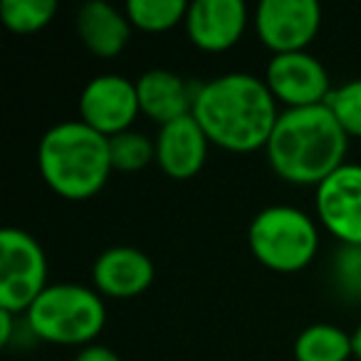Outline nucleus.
<instances>
[{"mask_svg": "<svg viewBox=\"0 0 361 361\" xmlns=\"http://www.w3.org/2000/svg\"><path fill=\"white\" fill-rule=\"evenodd\" d=\"M193 119L208 141L233 154L265 149L280 111L265 80L247 72H228L198 85Z\"/></svg>", "mask_w": 361, "mask_h": 361, "instance_id": "f257e3e1", "label": "nucleus"}, {"mask_svg": "<svg viewBox=\"0 0 361 361\" xmlns=\"http://www.w3.org/2000/svg\"><path fill=\"white\" fill-rule=\"evenodd\" d=\"M349 149V136L326 104L280 111L265 146L272 171L295 186H319L339 166Z\"/></svg>", "mask_w": 361, "mask_h": 361, "instance_id": "f03ea898", "label": "nucleus"}, {"mask_svg": "<svg viewBox=\"0 0 361 361\" xmlns=\"http://www.w3.org/2000/svg\"><path fill=\"white\" fill-rule=\"evenodd\" d=\"M37 169L60 198L87 201L104 188L109 173L114 171L109 139L82 119L60 121L40 139Z\"/></svg>", "mask_w": 361, "mask_h": 361, "instance_id": "7ed1b4c3", "label": "nucleus"}, {"mask_svg": "<svg viewBox=\"0 0 361 361\" xmlns=\"http://www.w3.org/2000/svg\"><path fill=\"white\" fill-rule=\"evenodd\" d=\"M35 339L62 346H90L106 324L99 292L75 282L50 285L25 312Z\"/></svg>", "mask_w": 361, "mask_h": 361, "instance_id": "20e7f679", "label": "nucleus"}, {"mask_svg": "<svg viewBox=\"0 0 361 361\" xmlns=\"http://www.w3.org/2000/svg\"><path fill=\"white\" fill-rule=\"evenodd\" d=\"M247 245L260 265L275 272H300L317 257L319 231L305 211L267 206L247 228Z\"/></svg>", "mask_w": 361, "mask_h": 361, "instance_id": "39448f33", "label": "nucleus"}, {"mask_svg": "<svg viewBox=\"0 0 361 361\" xmlns=\"http://www.w3.org/2000/svg\"><path fill=\"white\" fill-rule=\"evenodd\" d=\"M47 257L42 245L20 228L0 231V310L25 314L47 290Z\"/></svg>", "mask_w": 361, "mask_h": 361, "instance_id": "423d86ee", "label": "nucleus"}, {"mask_svg": "<svg viewBox=\"0 0 361 361\" xmlns=\"http://www.w3.org/2000/svg\"><path fill=\"white\" fill-rule=\"evenodd\" d=\"M255 30L275 55L305 52L322 25L317 0H262L255 11Z\"/></svg>", "mask_w": 361, "mask_h": 361, "instance_id": "0eeeda50", "label": "nucleus"}, {"mask_svg": "<svg viewBox=\"0 0 361 361\" xmlns=\"http://www.w3.org/2000/svg\"><path fill=\"white\" fill-rule=\"evenodd\" d=\"M265 85L277 104H285L287 109L326 104L334 90L326 67L307 50L272 55L265 70Z\"/></svg>", "mask_w": 361, "mask_h": 361, "instance_id": "6e6552de", "label": "nucleus"}, {"mask_svg": "<svg viewBox=\"0 0 361 361\" xmlns=\"http://www.w3.org/2000/svg\"><path fill=\"white\" fill-rule=\"evenodd\" d=\"M141 114L136 82L124 75H97L80 94V119L106 139L129 131Z\"/></svg>", "mask_w": 361, "mask_h": 361, "instance_id": "1a4fd4ad", "label": "nucleus"}, {"mask_svg": "<svg viewBox=\"0 0 361 361\" xmlns=\"http://www.w3.org/2000/svg\"><path fill=\"white\" fill-rule=\"evenodd\" d=\"M317 216L341 245L361 247V166L344 164L317 186Z\"/></svg>", "mask_w": 361, "mask_h": 361, "instance_id": "9d476101", "label": "nucleus"}, {"mask_svg": "<svg viewBox=\"0 0 361 361\" xmlns=\"http://www.w3.org/2000/svg\"><path fill=\"white\" fill-rule=\"evenodd\" d=\"M186 35L203 52H226L238 45L247 27L243 0H193L186 13Z\"/></svg>", "mask_w": 361, "mask_h": 361, "instance_id": "9b49d317", "label": "nucleus"}, {"mask_svg": "<svg viewBox=\"0 0 361 361\" xmlns=\"http://www.w3.org/2000/svg\"><path fill=\"white\" fill-rule=\"evenodd\" d=\"M154 141L156 164L161 166V171L169 178L176 180L193 178L206 164L208 146H211L206 131L193 119V114L159 126V134H156Z\"/></svg>", "mask_w": 361, "mask_h": 361, "instance_id": "f8f14e48", "label": "nucleus"}, {"mask_svg": "<svg viewBox=\"0 0 361 361\" xmlns=\"http://www.w3.org/2000/svg\"><path fill=\"white\" fill-rule=\"evenodd\" d=\"M156 267L144 250L131 245H116L104 250L92 267V282L97 292L116 300H129L146 292L154 282Z\"/></svg>", "mask_w": 361, "mask_h": 361, "instance_id": "ddd939ff", "label": "nucleus"}, {"mask_svg": "<svg viewBox=\"0 0 361 361\" xmlns=\"http://www.w3.org/2000/svg\"><path fill=\"white\" fill-rule=\"evenodd\" d=\"M141 114L159 126L193 114L198 85H191L171 70H149L136 80Z\"/></svg>", "mask_w": 361, "mask_h": 361, "instance_id": "4468645a", "label": "nucleus"}, {"mask_svg": "<svg viewBox=\"0 0 361 361\" xmlns=\"http://www.w3.org/2000/svg\"><path fill=\"white\" fill-rule=\"evenodd\" d=\"M77 35L82 45L97 57H116L124 52L131 37V23L124 11L106 0H90L77 11Z\"/></svg>", "mask_w": 361, "mask_h": 361, "instance_id": "2eb2a0df", "label": "nucleus"}, {"mask_svg": "<svg viewBox=\"0 0 361 361\" xmlns=\"http://www.w3.org/2000/svg\"><path fill=\"white\" fill-rule=\"evenodd\" d=\"M351 356V334L334 324H312L295 341L297 361H349Z\"/></svg>", "mask_w": 361, "mask_h": 361, "instance_id": "dca6fc26", "label": "nucleus"}, {"mask_svg": "<svg viewBox=\"0 0 361 361\" xmlns=\"http://www.w3.org/2000/svg\"><path fill=\"white\" fill-rule=\"evenodd\" d=\"M134 27L144 32H166L186 20V0H129L124 8Z\"/></svg>", "mask_w": 361, "mask_h": 361, "instance_id": "f3484780", "label": "nucleus"}, {"mask_svg": "<svg viewBox=\"0 0 361 361\" xmlns=\"http://www.w3.org/2000/svg\"><path fill=\"white\" fill-rule=\"evenodd\" d=\"M57 13L55 0H3L0 3V20L8 30L18 35H30L50 25Z\"/></svg>", "mask_w": 361, "mask_h": 361, "instance_id": "a211bd4d", "label": "nucleus"}, {"mask_svg": "<svg viewBox=\"0 0 361 361\" xmlns=\"http://www.w3.org/2000/svg\"><path fill=\"white\" fill-rule=\"evenodd\" d=\"M109 156L114 171H124V173L141 171L151 161H156V141L134 129L121 131L109 139Z\"/></svg>", "mask_w": 361, "mask_h": 361, "instance_id": "6ab92c4d", "label": "nucleus"}, {"mask_svg": "<svg viewBox=\"0 0 361 361\" xmlns=\"http://www.w3.org/2000/svg\"><path fill=\"white\" fill-rule=\"evenodd\" d=\"M326 106L336 116L346 136L361 139V77L334 87L329 99H326Z\"/></svg>", "mask_w": 361, "mask_h": 361, "instance_id": "aec40b11", "label": "nucleus"}, {"mask_svg": "<svg viewBox=\"0 0 361 361\" xmlns=\"http://www.w3.org/2000/svg\"><path fill=\"white\" fill-rule=\"evenodd\" d=\"M334 282L346 297L361 300V247L341 245L334 255Z\"/></svg>", "mask_w": 361, "mask_h": 361, "instance_id": "412c9836", "label": "nucleus"}, {"mask_svg": "<svg viewBox=\"0 0 361 361\" xmlns=\"http://www.w3.org/2000/svg\"><path fill=\"white\" fill-rule=\"evenodd\" d=\"M75 361H121L116 351H111L104 344H90L75 356Z\"/></svg>", "mask_w": 361, "mask_h": 361, "instance_id": "4be33fe9", "label": "nucleus"}, {"mask_svg": "<svg viewBox=\"0 0 361 361\" xmlns=\"http://www.w3.org/2000/svg\"><path fill=\"white\" fill-rule=\"evenodd\" d=\"M18 317H20V314H13V312L0 310V346H11L13 344V339H16Z\"/></svg>", "mask_w": 361, "mask_h": 361, "instance_id": "5701e85b", "label": "nucleus"}, {"mask_svg": "<svg viewBox=\"0 0 361 361\" xmlns=\"http://www.w3.org/2000/svg\"><path fill=\"white\" fill-rule=\"evenodd\" d=\"M351 346H354V356L361 361V322H359V326L354 329V334H351Z\"/></svg>", "mask_w": 361, "mask_h": 361, "instance_id": "b1692460", "label": "nucleus"}]
</instances>
